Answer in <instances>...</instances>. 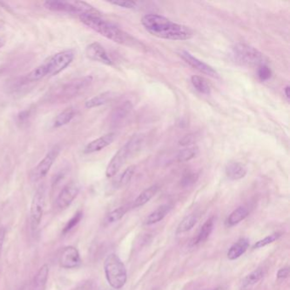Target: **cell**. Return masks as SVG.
Masks as SVG:
<instances>
[{"instance_id": "1", "label": "cell", "mask_w": 290, "mask_h": 290, "mask_svg": "<svg viewBox=\"0 0 290 290\" xmlns=\"http://www.w3.org/2000/svg\"><path fill=\"white\" fill-rule=\"evenodd\" d=\"M141 24L152 36L169 40H188L194 36V30L182 24L175 23L165 16L147 14Z\"/></svg>"}, {"instance_id": "2", "label": "cell", "mask_w": 290, "mask_h": 290, "mask_svg": "<svg viewBox=\"0 0 290 290\" xmlns=\"http://www.w3.org/2000/svg\"><path fill=\"white\" fill-rule=\"evenodd\" d=\"M79 20L81 22L88 26L89 28L94 30L103 37L112 40L113 42L119 45H135L137 44L133 38L130 34L123 31L118 26L112 23L110 21H106L102 18V16H94V15H80L79 16Z\"/></svg>"}, {"instance_id": "3", "label": "cell", "mask_w": 290, "mask_h": 290, "mask_svg": "<svg viewBox=\"0 0 290 290\" xmlns=\"http://www.w3.org/2000/svg\"><path fill=\"white\" fill-rule=\"evenodd\" d=\"M142 136H134L130 141H127L115 155L112 157L110 162L107 165L106 175L107 178H112L117 175L121 168L125 164L126 161L131 155L138 151L142 144Z\"/></svg>"}, {"instance_id": "4", "label": "cell", "mask_w": 290, "mask_h": 290, "mask_svg": "<svg viewBox=\"0 0 290 290\" xmlns=\"http://www.w3.org/2000/svg\"><path fill=\"white\" fill-rule=\"evenodd\" d=\"M104 271L106 278L111 287L120 289L124 286L127 281V271L117 254L111 253L106 258Z\"/></svg>"}, {"instance_id": "5", "label": "cell", "mask_w": 290, "mask_h": 290, "mask_svg": "<svg viewBox=\"0 0 290 290\" xmlns=\"http://www.w3.org/2000/svg\"><path fill=\"white\" fill-rule=\"evenodd\" d=\"M45 8L56 12H67V13L78 14L80 15H94L101 16L99 11L84 1H65V0H48L44 3Z\"/></svg>"}, {"instance_id": "6", "label": "cell", "mask_w": 290, "mask_h": 290, "mask_svg": "<svg viewBox=\"0 0 290 290\" xmlns=\"http://www.w3.org/2000/svg\"><path fill=\"white\" fill-rule=\"evenodd\" d=\"M233 55L235 60L243 65H264L265 57L263 54L255 48L246 44H236L233 48Z\"/></svg>"}, {"instance_id": "7", "label": "cell", "mask_w": 290, "mask_h": 290, "mask_svg": "<svg viewBox=\"0 0 290 290\" xmlns=\"http://www.w3.org/2000/svg\"><path fill=\"white\" fill-rule=\"evenodd\" d=\"M75 57V53L73 50H65L56 53L50 58L46 64L48 76L57 75L69 67Z\"/></svg>"}, {"instance_id": "8", "label": "cell", "mask_w": 290, "mask_h": 290, "mask_svg": "<svg viewBox=\"0 0 290 290\" xmlns=\"http://www.w3.org/2000/svg\"><path fill=\"white\" fill-rule=\"evenodd\" d=\"M92 80L93 79L90 76L74 79L73 81L63 84L62 86L58 89L57 94L54 95L56 99L60 101L71 99L73 97L76 96L77 94H79L82 90L86 89L87 87L91 84Z\"/></svg>"}, {"instance_id": "9", "label": "cell", "mask_w": 290, "mask_h": 290, "mask_svg": "<svg viewBox=\"0 0 290 290\" xmlns=\"http://www.w3.org/2000/svg\"><path fill=\"white\" fill-rule=\"evenodd\" d=\"M60 146L59 145L54 146L47 152V154L45 155V157L39 163V165L33 170L31 174H30V180L35 182V181H39L43 178L45 177L48 173L50 172L53 164L55 163L58 155L60 154Z\"/></svg>"}, {"instance_id": "10", "label": "cell", "mask_w": 290, "mask_h": 290, "mask_svg": "<svg viewBox=\"0 0 290 290\" xmlns=\"http://www.w3.org/2000/svg\"><path fill=\"white\" fill-rule=\"evenodd\" d=\"M45 189L40 186L34 194L31 200V209H30V222L33 230H37L42 220L43 213L45 209Z\"/></svg>"}, {"instance_id": "11", "label": "cell", "mask_w": 290, "mask_h": 290, "mask_svg": "<svg viewBox=\"0 0 290 290\" xmlns=\"http://www.w3.org/2000/svg\"><path fill=\"white\" fill-rule=\"evenodd\" d=\"M180 57L182 58L190 67L194 68L195 70L199 71V73L208 75L211 78H219V74L217 73L215 69L208 65L207 63L202 61L198 58L195 57L194 55H191V53H189L186 50H182L180 53Z\"/></svg>"}, {"instance_id": "12", "label": "cell", "mask_w": 290, "mask_h": 290, "mask_svg": "<svg viewBox=\"0 0 290 290\" xmlns=\"http://www.w3.org/2000/svg\"><path fill=\"white\" fill-rule=\"evenodd\" d=\"M85 54L89 60L102 63L104 65H113V60L107 54V50L99 43H91L85 49Z\"/></svg>"}, {"instance_id": "13", "label": "cell", "mask_w": 290, "mask_h": 290, "mask_svg": "<svg viewBox=\"0 0 290 290\" xmlns=\"http://www.w3.org/2000/svg\"><path fill=\"white\" fill-rule=\"evenodd\" d=\"M79 192V186L78 184H68L60 191L56 199V205L60 209H65L70 206L74 199H76Z\"/></svg>"}, {"instance_id": "14", "label": "cell", "mask_w": 290, "mask_h": 290, "mask_svg": "<svg viewBox=\"0 0 290 290\" xmlns=\"http://www.w3.org/2000/svg\"><path fill=\"white\" fill-rule=\"evenodd\" d=\"M60 267L66 269H72L81 264V258L76 248L69 246L63 249L59 258Z\"/></svg>"}, {"instance_id": "15", "label": "cell", "mask_w": 290, "mask_h": 290, "mask_svg": "<svg viewBox=\"0 0 290 290\" xmlns=\"http://www.w3.org/2000/svg\"><path fill=\"white\" fill-rule=\"evenodd\" d=\"M114 139H115V134L113 132L106 134L104 136H101L99 138L95 139L87 144L86 147H84V153L91 154L94 152H100L108 146H110L114 141Z\"/></svg>"}, {"instance_id": "16", "label": "cell", "mask_w": 290, "mask_h": 290, "mask_svg": "<svg viewBox=\"0 0 290 290\" xmlns=\"http://www.w3.org/2000/svg\"><path fill=\"white\" fill-rule=\"evenodd\" d=\"M225 175L229 180H241L247 175V168L242 163H229L225 167Z\"/></svg>"}, {"instance_id": "17", "label": "cell", "mask_w": 290, "mask_h": 290, "mask_svg": "<svg viewBox=\"0 0 290 290\" xmlns=\"http://www.w3.org/2000/svg\"><path fill=\"white\" fill-rule=\"evenodd\" d=\"M115 96V94L112 91L103 92L92 97L85 102V107L88 109H91L94 107H102L103 105L107 104Z\"/></svg>"}, {"instance_id": "18", "label": "cell", "mask_w": 290, "mask_h": 290, "mask_svg": "<svg viewBox=\"0 0 290 290\" xmlns=\"http://www.w3.org/2000/svg\"><path fill=\"white\" fill-rule=\"evenodd\" d=\"M132 104L130 102H125L123 104L116 107L115 109L111 113V122L113 124H118L122 121L124 120L127 116L130 114L132 109Z\"/></svg>"}, {"instance_id": "19", "label": "cell", "mask_w": 290, "mask_h": 290, "mask_svg": "<svg viewBox=\"0 0 290 290\" xmlns=\"http://www.w3.org/2000/svg\"><path fill=\"white\" fill-rule=\"evenodd\" d=\"M249 246V242L247 238H241L237 243H234L228 252V259L231 261L238 259L245 253Z\"/></svg>"}, {"instance_id": "20", "label": "cell", "mask_w": 290, "mask_h": 290, "mask_svg": "<svg viewBox=\"0 0 290 290\" xmlns=\"http://www.w3.org/2000/svg\"><path fill=\"white\" fill-rule=\"evenodd\" d=\"M48 276H49V267L47 265H44L34 277L30 290H45Z\"/></svg>"}, {"instance_id": "21", "label": "cell", "mask_w": 290, "mask_h": 290, "mask_svg": "<svg viewBox=\"0 0 290 290\" xmlns=\"http://www.w3.org/2000/svg\"><path fill=\"white\" fill-rule=\"evenodd\" d=\"M170 210H171V206L168 205V204H164L162 206L158 207L156 210L152 212L147 217V219L145 220V224L147 225H151L159 222L170 213Z\"/></svg>"}, {"instance_id": "22", "label": "cell", "mask_w": 290, "mask_h": 290, "mask_svg": "<svg viewBox=\"0 0 290 290\" xmlns=\"http://www.w3.org/2000/svg\"><path fill=\"white\" fill-rule=\"evenodd\" d=\"M158 189H159V186L157 185H153V186H150L149 188L146 189L145 191H142L134 201L133 208H139L148 203L156 195Z\"/></svg>"}, {"instance_id": "23", "label": "cell", "mask_w": 290, "mask_h": 290, "mask_svg": "<svg viewBox=\"0 0 290 290\" xmlns=\"http://www.w3.org/2000/svg\"><path fill=\"white\" fill-rule=\"evenodd\" d=\"M214 227V218L211 217V218H209V220L205 221L204 225H202L199 234L197 236V238L194 239V244H198V243H203L204 241H206L213 232Z\"/></svg>"}, {"instance_id": "24", "label": "cell", "mask_w": 290, "mask_h": 290, "mask_svg": "<svg viewBox=\"0 0 290 290\" xmlns=\"http://www.w3.org/2000/svg\"><path fill=\"white\" fill-rule=\"evenodd\" d=\"M74 116H75V110L73 107H68L56 116L55 122H54V127L60 128L62 126L67 125L68 123H70L71 121L73 120Z\"/></svg>"}, {"instance_id": "25", "label": "cell", "mask_w": 290, "mask_h": 290, "mask_svg": "<svg viewBox=\"0 0 290 290\" xmlns=\"http://www.w3.org/2000/svg\"><path fill=\"white\" fill-rule=\"evenodd\" d=\"M264 272L262 271V268H258V269L251 272L248 276H246L245 278L243 280V283H242V289L248 290L250 287H253V285L256 284L258 282L262 280L263 277Z\"/></svg>"}, {"instance_id": "26", "label": "cell", "mask_w": 290, "mask_h": 290, "mask_svg": "<svg viewBox=\"0 0 290 290\" xmlns=\"http://www.w3.org/2000/svg\"><path fill=\"white\" fill-rule=\"evenodd\" d=\"M248 215V210L245 207H238L234 211L232 212V214L229 215L227 220V224L229 227H233L237 225L241 221H243L246 217Z\"/></svg>"}, {"instance_id": "27", "label": "cell", "mask_w": 290, "mask_h": 290, "mask_svg": "<svg viewBox=\"0 0 290 290\" xmlns=\"http://www.w3.org/2000/svg\"><path fill=\"white\" fill-rule=\"evenodd\" d=\"M48 76V69L46 64L39 66L34 70L31 71L26 76V82H37L40 79H44L45 77Z\"/></svg>"}, {"instance_id": "28", "label": "cell", "mask_w": 290, "mask_h": 290, "mask_svg": "<svg viewBox=\"0 0 290 290\" xmlns=\"http://www.w3.org/2000/svg\"><path fill=\"white\" fill-rule=\"evenodd\" d=\"M191 82L194 88L201 94H209L211 93V88L206 79H204V78L194 75L191 78Z\"/></svg>"}, {"instance_id": "29", "label": "cell", "mask_w": 290, "mask_h": 290, "mask_svg": "<svg viewBox=\"0 0 290 290\" xmlns=\"http://www.w3.org/2000/svg\"><path fill=\"white\" fill-rule=\"evenodd\" d=\"M199 148L197 146L187 147L183 150H180L177 154V161L180 163L187 162L194 159L199 155Z\"/></svg>"}, {"instance_id": "30", "label": "cell", "mask_w": 290, "mask_h": 290, "mask_svg": "<svg viewBox=\"0 0 290 290\" xmlns=\"http://www.w3.org/2000/svg\"><path fill=\"white\" fill-rule=\"evenodd\" d=\"M197 222H198V217L195 214H190L188 216L185 217L182 221L178 225L176 233L180 234V233L188 232L194 228V225H196Z\"/></svg>"}, {"instance_id": "31", "label": "cell", "mask_w": 290, "mask_h": 290, "mask_svg": "<svg viewBox=\"0 0 290 290\" xmlns=\"http://www.w3.org/2000/svg\"><path fill=\"white\" fill-rule=\"evenodd\" d=\"M126 212H127V208L125 206L119 207L118 209H114V210L107 214L105 221H106L107 224L117 222V221L123 218Z\"/></svg>"}, {"instance_id": "32", "label": "cell", "mask_w": 290, "mask_h": 290, "mask_svg": "<svg viewBox=\"0 0 290 290\" xmlns=\"http://www.w3.org/2000/svg\"><path fill=\"white\" fill-rule=\"evenodd\" d=\"M136 166L135 165H131L130 167L127 168L120 175V177L118 180V187H122L130 183L131 179L133 177L136 172Z\"/></svg>"}, {"instance_id": "33", "label": "cell", "mask_w": 290, "mask_h": 290, "mask_svg": "<svg viewBox=\"0 0 290 290\" xmlns=\"http://www.w3.org/2000/svg\"><path fill=\"white\" fill-rule=\"evenodd\" d=\"M280 236H281L280 233H274V234L268 236L267 238H263L262 240L258 241V242L254 243L253 248H263L265 246L268 245L270 243H272L275 241L277 240L280 238Z\"/></svg>"}, {"instance_id": "34", "label": "cell", "mask_w": 290, "mask_h": 290, "mask_svg": "<svg viewBox=\"0 0 290 290\" xmlns=\"http://www.w3.org/2000/svg\"><path fill=\"white\" fill-rule=\"evenodd\" d=\"M82 218H83V213H82V212H78L77 214H74V217H73L70 220H68V222L67 223V225H66L65 228L63 229V233H68V232H70L74 227H76V225L79 224Z\"/></svg>"}, {"instance_id": "35", "label": "cell", "mask_w": 290, "mask_h": 290, "mask_svg": "<svg viewBox=\"0 0 290 290\" xmlns=\"http://www.w3.org/2000/svg\"><path fill=\"white\" fill-rule=\"evenodd\" d=\"M199 175L195 174V173H186V175H184L182 180H181V186H191L192 184L195 183L198 180Z\"/></svg>"}, {"instance_id": "36", "label": "cell", "mask_w": 290, "mask_h": 290, "mask_svg": "<svg viewBox=\"0 0 290 290\" xmlns=\"http://www.w3.org/2000/svg\"><path fill=\"white\" fill-rule=\"evenodd\" d=\"M198 140H199V136L197 134H189L184 136L183 138L180 139L179 144L183 147H188L191 144L195 143Z\"/></svg>"}, {"instance_id": "37", "label": "cell", "mask_w": 290, "mask_h": 290, "mask_svg": "<svg viewBox=\"0 0 290 290\" xmlns=\"http://www.w3.org/2000/svg\"><path fill=\"white\" fill-rule=\"evenodd\" d=\"M258 76L262 81L268 80L272 77V71L267 66H261L259 70H258Z\"/></svg>"}, {"instance_id": "38", "label": "cell", "mask_w": 290, "mask_h": 290, "mask_svg": "<svg viewBox=\"0 0 290 290\" xmlns=\"http://www.w3.org/2000/svg\"><path fill=\"white\" fill-rule=\"evenodd\" d=\"M109 3L113 6H117L118 7H122L124 9H135L137 6L136 2L134 1H124V0H117V1H110Z\"/></svg>"}, {"instance_id": "39", "label": "cell", "mask_w": 290, "mask_h": 290, "mask_svg": "<svg viewBox=\"0 0 290 290\" xmlns=\"http://www.w3.org/2000/svg\"><path fill=\"white\" fill-rule=\"evenodd\" d=\"M288 275H289V269H288V267H284V268H282V269H280L277 272V278H286V277H288Z\"/></svg>"}, {"instance_id": "40", "label": "cell", "mask_w": 290, "mask_h": 290, "mask_svg": "<svg viewBox=\"0 0 290 290\" xmlns=\"http://www.w3.org/2000/svg\"><path fill=\"white\" fill-rule=\"evenodd\" d=\"M6 238V229L5 228H0V253L3 248L4 241Z\"/></svg>"}, {"instance_id": "41", "label": "cell", "mask_w": 290, "mask_h": 290, "mask_svg": "<svg viewBox=\"0 0 290 290\" xmlns=\"http://www.w3.org/2000/svg\"><path fill=\"white\" fill-rule=\"evenodd\" d=\"M289 90H290V87L288 86V85H287V86L285 87L284 94H285V96H286V98H287V101H289V97H290Z\"/></svg>"}, {"instance_id": "42", "label": "cell", "mask_w": 290, "mask_h": 290, "mask_svg": "<svg viewBox=\"0 0 290 290\" xmlns=\"http://www.w3.org/2000/svg\"><path fill=\"white\" fill-rule=\"evenodd\" d=\"M5 44H6V40L4 38H0V49L4 47Z\"/></svg>"}, {"instance_id": "43", "label": "cell", "mask_w": 290, "mask_h": 290, "mask_svg": "<svg viewBox=\"0 0 290 290\" xmlns=\"http://www.w3.org/2000/svg\"><path fill=\"white\" fill-rule=\"evenodd\" d=\"M212 290H225V289L223 287H215V288H214V289H212Z\"/></svg>"}, {"instance_id": "44", "label": "cell", "mask_w": 290, "mask_h": 290, "mask_svg": "<svg viewBox=\"0 0 290 290\" xmlns=\"http://www.w3.org/2000/svg\"><path fill=\"white\" fill-rule=\"evenodd\" d=\"M1 27H2V24L0 23V28H1Z\"/></svg>"}]
</instances>
